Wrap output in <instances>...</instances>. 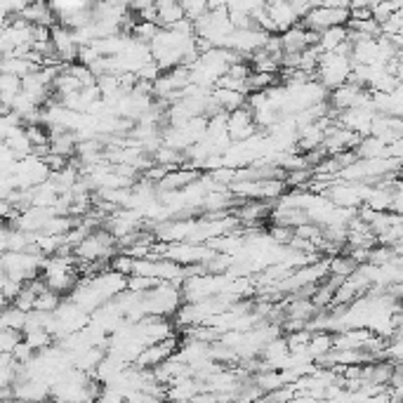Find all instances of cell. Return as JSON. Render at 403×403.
<instances>
[{"mask_svg":"<svg viewBox=\"0 0 403 403\" xmlns=\"http://www.w3.org/2000/svg\"><path fill=\"white\" fill-rule=\"evenodd\" d=\"M156 10H158V24L160 26H172L175 21L187 17V12H184V7H182L180 0H156Z\"/></svg>","mask_w":403,"mask_h":403,"instance_id":"obj_10","label":"cell"},{"mask_svg":"<svg viewBox=\"0 0 403 403\" xmlns=\"http://www.w3.org/2000/svg\"><path fill=\"white\" fill-rule=\"evenodd\" d=\"M24 340L31 344V347L35 351H43V349H48V347H53V342H55V335L48 331V328H35V331H28L24 333Z\"/></svg>","mask_w":403,"mask_h":403,"instance_id":"obj_17","label":"cell"},{"mask_svg":"<svg viewBox=\"0 0 403 403\" xmlns=\"http://www.w3.org/2000/svg\"><path fill=\"white\" fill-rule=\"evenodd\" d=\"M399 33H401V35H403V24H401V31H399Z\"/></svg>","mask_w":403,"mask_h":403,"instance_id":"obj_34","label":"cell"},{"mask_svg":"<svg viewBox=\"0 0 403 403\" xmlns=\"http://www.w3.org/2000/svg\"><path fill=\"white\" fill-rule=\"evenodd\" d=\"M394 253H397V258H403V241H399V243L394 245Z\"/></svg>","mask_w":403,"mask_h":403,"instance_id":"obj_32","label":"cell"},{"mask_svg":"<svg viewBox=\"0 0 403 403\" xmlns=\"http://www.w3.org/2000/svg\"><path fill=\"white\" fill-rule=\"evenodd\" d=\"M358 158H385L390 156V144L377 135H365L356 146Z\"/></svg>","mask_w":403,"mask_h":403,"instance_id":"obj_7","label":"cell"},{"mask_svg":"<svg viewBox=\"0 0 403 403\" xmlns=\"http://www.w3.org/2000/svg\"><path fill=\"white\" fill-rule=\"evenodd\" d=\"M255 130H258V123H255V114L248 104L229 114V135L233 137V142H243V139L253 137Z\"/></svg>","mask_w":403,"mask_h":403,"instance_id":"obj_5","label":"cell"},{"mask_svg":"<svg viewBox=\"0 0 403 403\" xmlns=\"http://www.w3.org/2000/svg\"><path fill=\"white\" fill-rule=\"evenodd\" d=\"M358 267H361V265H358V262L351 258L349 253H337L335 258H331V274H337L342 278L351 276Z\"/></svg>","mask_w":403,"mask_h":403,"instance_id":"obj_16","label":"cell"},{"mask_svg":"<svg viewBox=\"0 0 403 403\" xmlns=\"http://www.w3.org/2000/svg\"><path fill=\"white\" fill-rule=\"evenodd\" d=\"M248 83H250L253 92L255 90H267V87L278 83V76L276 73H267V71H253L250 78H248Z\"/></svg>","mask_w":403,"mask_h":403,"instance_id":"obj_22","label":"cell"},{"mask_svg":"<svg viewBox=\"0 0 403 403\" xmlns=\"http://www.w3.org/2000/svg\"><path fill=\"white\" fill-rule=\"evenodd\" d=\"M351 19L349 7H311L309 14L302 19V24L311 31H326L331 26H347Z\"/></svg>","mask_w":403,"mask_h":403,"instance_id":"obj_3","label":"cell"},{"mask_svg":"<svg viewBox=\"0 0 403 403\" xmlns=\"http://www.w3.org/2000/svg\"><path fill=\"white\" fill-rule=\"evenodd\" d=\"M172 167L170 165H160V163H153L149 170H144L142 172V180H146V182H151V184H158L160 180L165 177L167 172H170Z\"/></svg>","mask_w":403,"mask_h":403,"instance_id":"obj_28","label":"cell"},{"mask_svg":"<svg viewBox=\"0 0 403 403\" xmlns=\"http://www.w3.org/2000/svg\"><path fill=\"white\" fill-rule=\"evenodd\" d=\"M349 40V28L347 26H331L326 28V31H321V50L324 53H333V50H337L342 45V43Z\"/></svg>","mask_w":403,"mask_h":403,"instance_id":"obj_12","label":"cell"},{"mask_svg":"<svg viewBox=\"0 0 403 403\" xmlns=\"http://www.w3.org/2000/svg\"><path fill=\"white\" fill-rule=\"evenodd\" d=\"M351 69H354V60L349 55H340V53H324L319 60L316 67V78L324 83L328 90H335V87L344 85L351 78Z\"/></svg>","mask_w":403,"mask_h":403,"instance_id":"obj_1","label":"cell"},{"mask_svg":"<svg viewBox=\"0 0 403 403\" xmlns=\"http://www.w3.org/2000/svg\"><path fill=\"white\" fill-rule=\"evenodd\" d=\"M33 347H31V344H28L26 340H21L19 344H17V347H14V351H12V354H14V358H17V361H21V363H28V361H31V358H33Z\"/></svg>","mask_w":403,"mask_h":403,"instance_id":"obj_29","label":"cell"},{"mask_svg":"<svg viewBox=\"0 0 403 403\" xmlns=\"http://www.w3.org/2000/svg\"><path fill=\"white\" fill-rule=\"evenodd\" d=\"M231 0H208V7L210 10H222V7H229Z\"/></svg>","mask_w":403,"mask_h":403,"instance_id":"obj_31","label":"cell"},{"mask_svg":"<svg viewBox=\"0 0 403 403\" xmlns=\"http://www.w3.org/2000/svg\"><path fill=\"white\" fill-rule=\"evenodd\" d=\"M255 382H258L262 390L267 392H274L278 390V387H283V375H281V370H265V372H255Z\"/></svg>","mask_w":403,"mask_h":403,"instance_id":"obj_18","label":"cell"},{"mask_svg":"<svg viewBox=\"0 0 403 403\" xmlns=\"http://www.w3.org/2000/svg\"><path fill=\"white\" fill-rule=\"evenodd\" d=\"M182 7H184V12H187V17L189 19H199L203 17L205 12H210V7H208V0H180Z\"/></svg>","mask_w":403,"mask_h":403,"instance_id":"obj_26","label":"cell"},{"mask_svg":"<svg viewBox=\"0 0 403 403\" xmlns=\"http://www.w3.org/2000/svg\"><path fill=\"white\" fill-rule=\"evenodd\" d=\"M43 160H45V163H48V167H50V170H53V172H57V170H62V167H67L69 165V156H62V153H48V156L45 158H43Z\"/></svg>","mask_w":403,"mask_h":403,"instance_id":"obj_30","label":"cell"},{"mask_svg":"<svg viewBox=\"0 0 403 403\" xmlns=\"http://www.w3.org/2000/svg\"><path fill=\"white\" fill-rule=\"evenodd\" d=\"M26 135L31 139L33 146H40V144H50V133L43 128V123H35V126H26Z\"/></svg>","mask_w":403,"mask_h":403,"instance_id":"obj_27","label":"cell"},{"mask_svg":"<svg viewBox=\"0 0 403 403\" xmlns=\"http://www.w3.org/2000/svg\"><path fill=\"white\" fill-rule=\"evenodd\" d=\"M55 92H57V97H62V94H69V92H78V90H83V83L73 76V73L69 71V67L57 73V78H55Z\"/></svg>","mask_w":403,"mask_h":403,"instance_id":"obj_15","label":"cell"},{"mask_svg":"<svg viewBox=\"0 0 403 403\" xmlns=\"http://www.w3.org/2000/svg\"><path fill=\"white\" fill-rule=\"evenodd\" d=\"M160 283L163 281H160V278H153V276H142V274L128 276V290H133V292H149Z\"/></svg>","mask_w":403,"mask_h":403,"instance_id":"obj_19","label":"cell"},{"mask_svg":"<svg viewBox=\"0 0 403 403\" xmlns=\"http://www.w3.org/2000/svg\"><path fill=\"white\" fill-rule=\"evenodd\" d=\"M0 69L3 73H14V76L24 78L28 73L43 69L40 64H35L31 60H26V57H3V64H0Z\"/></svg>","mask_w":403,"mask_h":403,"instance_id":"obj_11","label":"cell"},{"mask_svg":"<svg viewBox=\"0 0 403 403\" xmlns=\"http://www.w3.org/2000/svg\"><path fill=\"white\" fill-rule=\"evenodd\" d=\"M269 236L276 241L278 245H288L290 241H292V236H295V229H292V226H285V224H271L269 226Z\"/></svg>","mask_w":403,"mask_h":403,"instance_id":"obj_25","label":"cell"},{"mask_svg":"<svg viewBox=\"0 0 403 403\" xmlns=\"http://www.w3.org/2000/svg\"><path fill=\"white\" fill-rule=\"evenodd\" d=\"M177 349H180V340L175 335H170V337H165V340H160V342L146 344V347L139 351L135 363L139 365V368H156V365L167 361V358H170Z\"/></svg>","mask_w":403,"mask_h":403,"instance_id":"obj_4","label":"cell"},{"mask_svg":"<svg viewBox=\"0 0 403 403\" xmlns=\"http://www.w3.org/2000/svg\"><path fill=\"white\" fill-rule=\"evenodd\" d=\"M217 255V250H212L208 243H194V241H177V243L167 245L165 258L180 262L182 267L187 265H199V262H208Z\"/></svg>","mask_w":403,"mask_h":403,"instance_id":"obj_2","label":"cell"},{"mask_svg":"<svg viewBox=\"0 0 403 403\" xmlns=\"http://www.w3.org/2000/svg\"><path fill=\"white\" fill-rule=\"evenodd\" d=\"M331 349H335V335L331 331H321V333H314L309 347H307V351H309V356L316 361L319 356L328 354Z\"/></svg>","mask_w":403,"mask_h":403,"instance_id":"obj_13","label":"cell"},{"mask_svg":"<svg viewBox=\"0 0 403 403\" xmlns=\"http://www.w3.org/2000/svg\"><path fill=\"white\" fill-rule=\"evenodd\" d=\"M262 3H271V0H262Z\"/></svg>","mask_w":403,"mask_h":403,"instance_id":"obj_35","label":"cell"},{"mask_svg":"<svg viewBox=\"0 0 403 403\" xmlns=\"http://www.w3.org/2000/svg\"><path fill=\"white\" fill-rule=\"evenodd\" d=\"M109 267H111L114 271H118V274H123V276H130V274H135V258L123 250L118 255H114L111 262H109Z\"/></svg>","mask_w":403,"mask_h":403,"instance_id":"obj_21","label":"cell"},{"mask_svg":"<svg viewBox=\"0 0 403 403\" xmlns=\"http://www.w3.org/2000/svg\"><path fill=\"white\" fill-rule=\"evenodd\" d=\"M160 28H163V26L156 24V21H142V19H139L133 35H135V40H139V43H151L158 35Z\"/></svg>","mask_w":403,"mask_h":403,"instance_id":"obj_20","label":"cell"},{"mask_svg":"<svg viewBox=\"0 0 403 403\" xmlns=\"http://www.w3.org/2000/svg\"><path fill=\"white\" fill-rule=\"evenodd\" d=\"M397 12H399V3H397V0H385V3H375V5H372V17H375L380 24H385L387 19H392Z\"/></svg>","mask_w":403,"mask_h":403,"instance_id":"obj_24","label":"cell"},{"mask_svg":"<svg viewBox=\"0 0 403 403\" xmlns=\"http://www.w3.org/2000/svg\"><path fill=\"white\" fill-rule=\"evenodd\" d=\"M26 319H28V311L19 309L17 304H10V307H5V311H3V319H0V328H14V331L24 333Z\"/></svg>","mask_w":403,"mask_h":403,"instance_id":"obj_14","label":"cell"},{"mask_svg":"<svg viewBox=\"0 0 403 403\" xmlns=\"http://www.w3.org/2000/svg\"><path fill=\"white\" fill-rule=\"evenodd\" d=\"M397 3H399V12H403V0H397Z\"/></svg>","mask_w":403,"mask_h":403,"instance_id":"obj_33","label":"cell"},{"mask_svg":"<svg viewBox=\"0 0 403 403\" xmlns=\"http://www.w3.org/2000/svg\"><path fill=\"white\" fill-rule=\"evenodd\" d=\"M24 340V333L14 328H0V351H14V347Z\"/></svg>","mask_w":403,"mask_h":403,"instance_id":"obj_23","label":"cell"},{"mask_svg":"<svg viewBox=\"0 0 403 403\" xmlns=\"http://www.w3.org/2000/svg\"><path fill=\"white\" fill-rule=\"evenodd\" d=\"M267 10L271 14V19L276 21L278 31H288L290 26H295L297 21H302L297 17L295 7H292L290 0H271V3H267Z\"/></svg>","mask_w":403,"mask_h":403,"instance_id":"obj_6","label":"cell"},{"mask_svg":"<svg viewBox=\"0 0 403 403\" xmlns=\"http://www.w3.org/2000/svg\"><path fill=\"white\" fill-rule=\"evenodd\" d=\"M212 97L224 111H236V109L248 104V94L238 92V90H229V87H212Z\"/></svg>","mask_w":403,"mask_h":403,"instance_id":"obj_9","label":"cell"},{"mask_svg":"<svg viewBox=\"0 0 403 403\" xmlns=\"http://www.w3.org/2000/svg\"><path fill=\"white\" fill-rule=\"evenodd\" d=\"M3 142L10 146V149L17 153V158H24L28 156V153H33V144H31V139H28L26 135V128H10L7 133L3 135Z\"/></svg>","mask_w":403,"mask_h":403,"instance_id":"obj_8","label":"cell"}]
</instances>
